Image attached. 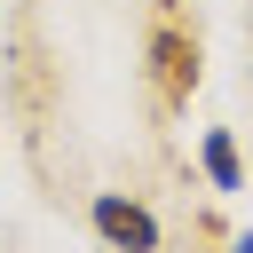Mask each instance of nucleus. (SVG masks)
<instances>
[{
	"mask_svg": "<svg viewBox=\"0 0 253 253\" xmlns=\"http://www.w3.org/2000/svg\"><path fill=\"white\" fill-rule=\"evenodd\" d=\"M142 55H150V87H158V103H166V111H182V103L198 95V79H206V47H198V32H190V24H174V16H158Z\"/></svg>",
	"mask_w": 253,
	"mask_h": 253,
	"instance_id": "f257e3e1",
	"label": "nucleus"
},
{
	"mask_svg": "<svg viewBox=\"0 0 253 253\" xmlns=\"http://www.w3.org/2000/svg\"><path fill=\"white\" fill-rule=\"evenodd\" d=\"M87 229L111 245V253H158V213L126 190H95L87 198Z\"/></svg>",
	"mask_w": 253,
	"mask_h": 253,
	"instance_id": "f03ea898",
	"label": "nucleus"
},
{
	"mask_svg": "<svg viewBox=\"0 0 253 253\" xmlns=\"http://www.w3.org/2000/svg\"><path fill=\"white\" fill-rule=\"evenodd\" d=\"M198 166H206L213 190H245V158H237V134H229V126H213V134L198 142Z\"/></svg>",
	"mask_w": 253,
	"mask_h": 253,
	"instance_id": "7ed1b4c3",
	"label": "nucleus"
},
{
	"mask_svg": "<svg viewBox=\"0 0 253 253\" xmlns=\"http://www.w3.org/2000/svg\"><path fill=\"white\" fill-rule=\"evenodd\" d=\"M229 253H253V229H245V237H229Z\"/></svg>",
	"mask_w": 253,
	"mask_h": 253,
	"instance_id": "20e7f679",
	"label": "nucleus"
},
{
	"mask_svg": "<svg viewBox=\"0 0 253 253\" xmlns=\"http://www.w3.org/2000/svg\"><path fill=\"white\" fill-rule=\"evenodd\" d=\"M245 24H253V8H245Z\"/></svg>",
	"mask_w": 253,
	"mask_h": 253,
	"instance_id": "39448f33",
	"label": "nucleus"
}]
</instances>
